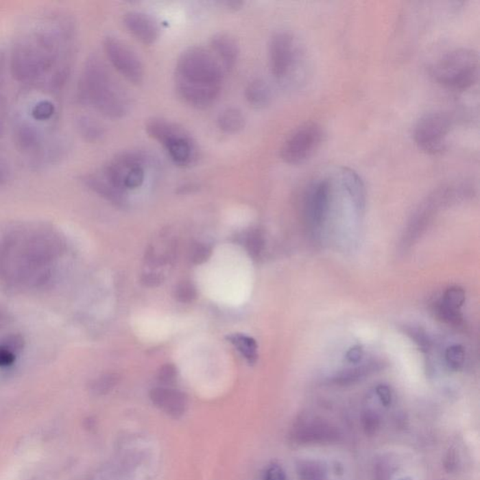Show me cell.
<instances>
[{
    "instance_id": "836d02e7",
    "label": "cell",
    "mask_w": 480,
    "mask_h": 480,
    "mask_svg": "<svg viewBox=\"0 0 480 480\" xmlns=\"http://www.w3.org/2000/svg\"><path fill=\"white\" fill-rule=\"evenodd\" d=\"M178 370L173 364H165L158 372V380L165 387H170L177 381Z\"/></svg>"
},
{
    "instance_id": "74e56055",
    "label": "cell",
    "mask_w": 480,
    "mask_h": 480,
    "mask_svg": "<svg viewBox=\"0 0 480 480\" xmlns=\"http://www.w3.org/2000/svg\"><path fill=\"white\" fill-rule=\"evenodd\" d=\"M459 457L457 451L454 448L448 449V453L444 459V467L448 473H453L458 468Z\"/></svg>"
},
{
    "instance_id": "1f68e13d",
    "label": "cell",
    "mask_w": 480,
    "mask_h": 480,
    "mask_svg": "<svg viewBox=\"0 0 480 480\" xmlns=\"http://www.w3.org/2000/svg\"><path fill=\"white\" fill-rule=\"evenodd\" d=\"M3 69L4 58L3 56L0 55V136L3 134L8 117L7 99L1 91L2 85H3Z\"/></svg>"
},
{
    "instance_id": "e0dca14e",
    "label": "cell",
    "mask_w": 480,
    "mask_h": 480,
    "mask_svg": "<svg viewBox=\"0 0 480 480\" xmlns=\"http://www.w3.org/2000/svg\"><path fill=\"white\" fill-rule=\"evenodd\" d=\"M341 182L348 193L357 213H361L365 208V190L363 182L354 171L344 168L341 172Z\"/></svg>"
},
{
    "instance_id": "d6986e66",
    "label": "cell",
    "mask_w": 480,
    "mask_h": 480,
    "mask_svg": "<svg viewBox=\"0 0 480 480\" xmlns=\"http://www.w3.org/2000/svg\"><path fill=\"white\" fill-rule=\"evenodd\" d=\"M381 369V364L372 362V363L361 365V366L352 368V369L339 372L332 379V381L338 385H349L364 379L365 377L369 376L370 374H374Z\"/></svg>"
},
{
    "instance_id": "ab89813d",
    "label": "cell",
    "mask_w": 480,
    "mask_h": 480,
    "mask_svg": "<svg viewBox=\"0 0 480 480\" xmlns=\"http://www.w3.org/2000/svg\"><path fill=\"white\" fill-rule=\"evenodd\" d=\"M265 480H286L285 470L278 464H273L267 470Z\"/></svg>"
},
{
    "instance_id": "4fadbf2b",
    "label": "cell",
    "mask_w": 480,
    "mask_h": 480,
    "mask_svg": "<svg viewBox=\"0 0 480 480\" xmlns=\"http://www.w3.org/2000/svg\"><path fill=\"white\" fill-rule=\"evenodd\" d=\"M123 24L128 32L143 45H152L159 39V24L154 18L144 12H127L123 17Z\"/></svg>"
},
{
    "instance_id": "603a6c76",
    "label": "cell",
    "mask_w": 480,
    "mask_h": 480,
    "mask_svg": "<svg viewBox=\"0 0 480 480\" xmlns=\"http://www.w3.org/2000/svg\"><path fill=\"white\" fill-rule=\"evenodd\" d=\"M397 468L395 459L384 454L374 459L372 464V477L374 480H392Z\"/></svg>"
},
{
    "instance_id": "d590c367",
    "label": "cell",
    "mask_w": 480,
    "mask_h": 480,
    "mask_svg": "<svg viewBox=\"0 0 480 480\" xmlns=\"http://www.w3.org/2000/svg\"><path fill=\"white\" fill-rule=\"evenodd\" d=\"M437 315L442 320L451 325H459L461 321V315L459 311L451 310L446 306H444L441 302L439 303L437 307Z\"/></svg>"
},
{
    "instance_id": "30bf717a",
    "label": "cell",
    "mask_w": 480,
    "mask_h": 480,
    "mask_svg": "<svg viewBox=\"0 0 480 480\" xmlns=\"http://www.w3.org/2000/svg\"><path fill=\"white\" fill-rule=\"evenodd\" d=\"M293 441L300 445H325L336 443L341 433L336 426L321 418H302L291 431Z\"/></svg>"
},
{
    "instance_id": "3957f363",
    "label": "cell",
    "mask_w": 480,
    "mask_h": 480,
    "mask_svg": "<svg viewBox=\"0 0 480 480\" xmlns=\"http://www.w3.org/2000/svg\"><path fill=\"white\" fill-rule=\"evenodd\" d=\"M79 101L104 116L120 119L127 113L128 101L106 64L96 56L86 60L78 82Z\"/></svg>"
},
{
    "instance_id": "ba28073f",
    "label": "cell",
    "mask_w": 480,
    "mask_h": 480,
    "mask_svg": "<svg viewBox=\"0 0 480 480\" xmlns=\"http://www.w3.org/2000/svg\"><path fill=\"white\" fill-rule=\"evenodd\" d=\"M323 139V130L317 123L301 125L283 143L280 157L289 165L305 162L320 147Z\"/></svg>"
},
{
    "instance_id": "f35d334b",
    "label": "cell",
    "mask_w": 480,
    "mask_h": 480,
    "mask_svg": "<svg viewBox=\"0 0 480 480\" xmlns=\"http://www.w3.org/2000/svg\"><path fill=\"white\" fill-rule=\"evenodd\" d=\"M377 397L379 398L380 402L385 407H389L392 403V392L389 387L385 385H379L375 389Z\"/></svg>"
},
{
    "instance_id": "ffe728a7",
    "label": "cell",
    "mask_w": 480,
    "mask_h": 480,
    "mask_svg": "<svg viewBox=\"0 0 480 480\" xmlns=\"http://www.w3.org/2000/svg\"><path fill=\"white\" fill-rule=\"evenodd\" d=\"M298 480H328V468L317 459H301L296 466Z\"/></svg>"
},
{
    "instance_id": "8fae6325",
    "label": "cell",
    "mask_w": 480,
    "mask_h": 480,
    "mask_svg": "<svg viewBox=\"0 0 480 480\" xmlns=\"http://www.w3.org/2000/svg\"><path fill=\"white\" fill-rule=\"evenodd\" d=\"M331 202V184L328 180H316L308 188L304 202L306 221L313 230L320 229L328 218Z\"/></svg>"
},
{
    "instance_id": "f6af8a7d",
    "label": "cell",
    "mask_w": 480,
    "mask_h": 480,
    "mask_svg": "<svg viewBox=\"0 0 480 480\" xmlns=\"http://www.w3.org/2000/svg\"><path fill=\"white\" fill-rule=\"evenodd\" d=\"M11 320V315H10V313H8L6 309H4L0 306V328H4V326H6L7 324H9L10 321Z\"/></svg>"
},
{
    "instance_id": "7402d4cb",
    "label": "cell",
    "mask_w": 480,
    "mask_h": 480,
    "mask_svg": "<svg viewBox=\"0 0 480 480\" xmlns=\"http://www.w3.org/2000/svg\"><path fill=\"white\" fill-rule=\"evenodd\" d=\"M230 343L233 344L242 356L248 360L250 364H254L257 360V344L251 337L243 334H233L227 337Z\"/></svg>"
},
{
    "instance_id": "7dc6e473",
    "label": "cell",
    "mask_w": 480,
    "mask_h": 480,
    "mask_svg": "<svg viewBox=\"0 0 480 480\" xmlns=\"http://www.w3.org/2000/svg\"><path fill=\"white\" fill-rule=\"evenodd\" d=\"M400 480H413V479H410V477H403V479H400Z\"/></svg>"
},
{
    "instance_id": "7bdbcfd3",
    "label": "cell",
    "mask_w": 480,
    "mask_h": 480,
    "mask_svg": "<svg viewBox=\"0 0 480 480\" xmlns=\"http://www.w3.org/2000/svg\"><path fill=\"white\" fill-rule=\"evenodd\" d=\"M11 169L4 160L0 159V185L8 182L11 178Z\"/></svg>"
},
{
    "instance_id": "4316f807",
    "label": "cell",
    "mask_w": 480,
    "mask_h": 480,
    "mask_svg": "<svg viewBox=\"0 0 480 480\" xmlns=\"http://www.w3.org/2000/svg\"><path fill=\"white\" fill-rule=\"evenodd\" d=\"M55 113V106L50 101H45V99L38 101L30 109L32 119L35 121H49Z\"/></svg>"
},
{
    "instance_id": "2e32d148",
    "label": "cell",
    "mask_w": 480,
    "mask_h": 480,
    "mask_svg": "<svg viewBox=\"0 0 480 480\" xmlns=\"http://www.w3.org/2000/svg\"><path fill=\"white\" fill-rule=\"evenodd\" d=\"M83 181L91 191L109 201L113 205L119 206V208L126 206V193L114 187L99 171L88 173L83 178Z\"/></svg>"
},
{
    "instance_id": "83f0119b",
    "label": "cell",
    "mask_w": 480,
    "mask_h": 480,
    "mask_svg": "<svg viewBox=\"0 0 480 480\" xmlns=\"http://www.w3.org/2000/svg\"><path fill=\"white\" fill-rule=\"evenodd\" d=\"M362 427L365 435L367 436H374L376 435L379 431L380 425H381V418L376 411L368 409L365 410L362 413Z\"/></svg>"
},
{
    "instance_id": "8d00e7d4",
    "label": "cell",
    "mask_w": 480,
    "mask_h": 480,
    "mask_svg": "<svg viewBox=\"0 0 480 480\" xmlns=\"http://www.w3.org/2000/svg\"><path fill=\"white\" fill-rule=\"evenodd\" d=\"M407 333L421 349L428 350L430 347V341H429L427 333L422 328H410L408 329Z\"/></svg>"
},
{
    "instance_id": "7c38bea8",
    "label": "cell",
    "mask_w": 480,
    "mask_h": 480,
    "mask_svg": "<svg viewBox=\"0 0 480 480\" xmlns=\"http://www.w3.org/2000/svg\"><path fill=\"white\" fill-rule=\"evenodd\" d=\"M269 66L273 76L285 78L292 70L296 60L295 42L288 32H278L269 43Z\"/></svg>"
},
{
    "instance_id": "9c48e42d",
    "label": "cell",
    "mask_w": 480,
    "mask_h": 480,
    "mask_svg": "<svg viewBox=\"0 0 480 480\" xmlns=\"http://www.w3.org/2000/svg\"><path fill=\"white\" fill-rule=\"evenodd\" d=\"M104 50L110 63L119 75L134 85H140L144 80V67L134 51L116 37H106L104 40Z\"/></svg>"
},
{
    "instance_id": "ee69618b",
    "label": "cell",
    "mask_w": 480,
    "mask_h": 480,
    "mask_svg": "<svg viewBox=\"0 0 480 480\" xmlns=\"http://www.w3.org/2000/svg\"><path fill=\"white\" fill-rule=\"evenodd\" d=\"M362 355H363V352H362L361 347L355 346L347 352L346 359L351 363H357L361 359Z\"/></svg>"
},
{
    "instance_id": "6da1fadb",
    "label": "cell",
    "mask_w": 480,
    "mask_h": 480,
    "mask_svg": "<svg viewBox=\"0 0 480 480\" xmlns=\"http://www.w3.org/2000/svg\"><path fill=\"white\" fill-rule=\"evenodd\" d=\"M75 37V25L67 17L47 18L32 27L12 49L14 79L40 91H60L70 76Z\"/></svg>"
},
{
    "instance_id": "484cf974",
    "label": "cell",
    "mask_w": 480,
    "mask_h": 480,
    "mask_svg": "<svg viewBox=\"0 0 480 480\" xmlns=\"http://www.w3.org/2000/svg\"><path fill=\"white\" fill-rule=\"evenodd\" d=\"M464 301H466V293L463 288L453 286L446 291L441 303L451 310L459 311Z\"/></svg>"
},
{
    "instance_id": "bcb514c9",
    "label": "cell",
    "mask_w": 480,
    "mask_h": 480,
    "mask_svg": "<svg viewBox=\"0 0 480 480\" xmlns=\"http://www.w3.org/2000/svg\"><path fill=\"white\" fill-rule=\"evenodd\" d=\"M221 4L224 5V6L228 8L230 10H235V11H236V10L240 9L244 3L241 1H226L221 2Z\"/></svg>"
},
{
    "instance_id": "5bb4252c",
    "label": "cell",
    "mask_w": 480,
    "mask_h": 480,
    "mask_svg": "<svg viewBox=\"0 0 480 480\" xmlns=\"http://www.w3.org/2000/svg\"><path fill=\"white\" fill-rule=\"evenodd\" d=\"M149 398L156 407L175 420L182 417L187 410V396L178 389L167 387H155L150 390Z\"/></svg>"
},
{
    "instance_id": "277c9868",
    "label": "cell",
    "mask_w": 480,
    "mask_h": 480,
    "mask_svg": "<svg viewBox=\"0 0 480 480\" xmlns=\"http://www.w3.org/2000/svg\"><path fill=\"white\" fill-rule=\"evenodd\" d=\"M479 56L471 49L451 51L436 62L433 76L440 85L455 91L471 88L479 79Z\"/></svg>"
},
{
    "instance_id": "e575fe53",
    "label": "cell",
    "mask_w": 480,
    "mask_h": 480,
    "mask_svg": "<svg viewBox=\"0 0 480 480\" xmlns=\"http://www.w3.org/2000/svg\"><path fill=\"white\" fill-rule=\"evenodd\" d=\"M211 255V248L203 243L195 244L190 252L191 261L195 265L203 264L208 261Z\"/></svg>"
},
{
    "instance_id": "9a60e30c",
    "label": "cell",
    "mask_w": 480,
    "mask_h": 480,
    "mask_svg": "<svg viewBox=\"0 0 480 480\" xmlns=\"http://www.w3.org/2000/svg\"><path fill=\"white\" fill-rule=\"evenodd\" d=\"M211 52L224 70H232L239 60V48L237 40L226 33L214 35L211 40Z\"/></svg>"
},
{
    "instance_id": "b9f144b4",
    "label": "cell",
    "mask_w": 480,
    "mask_h": 480,
    "mask_svg": "<svg viewBox=\"0 0 480 480\" xmlns=\"http://www.w3.org/2000/svg\"><path fill=\"white\" fill-rule=\"evenodd\" d=\"M16 359V356L8 351V350L0 347V367L11 366Z\"/></svg>"
},
{
    "instance_id": "4dcf8cb0",
    "label": "cell",
    "mask_w": 480,
    "mask_h": 480,
    "mask_svg": "<svg viewBox=\"0 0 480 480\" xmlns=\"http://www.w3.org/2000/svg\"><path fill=\"white\" fill-rule=\"evenodd\" d=\"M265 239L260 231H254L246 240V249L252 258H257L264 250Z\"/></svg>"
},
{
    "instance_id": "d4e9b609",
    "label": "cell",
    "mask_w": 480,
    "mask_h": 480,
    "mask_svg": "<svg viewBox=\"0 0 480 480\" xmlns=\"http://www.w3.org/2000/svg\"><path fill=\"white\" fill-rule=\"evenodd\" d=\"M119 380V375L117 374L101 375L92 383L91 392L96 395H106L115 389Z\"/></svg>"
},
{
    "instance_id": "60d3db41",
    "label": "cell",
    "mask_w": 480,
    "mask_h": 480,
    "mask_svg": "<svg viewBox=\"0 0 480 480\" xmlns=\"http://www.w3.org/2000/svg\"><path fill=\"white\" fill-rule=\"evenodd\" d=\"M163 276L158 274V273H147V274L143 276L142 278L143 285L149 286V287L159 286L163 283Z\"/></svg>"
},
{
    "instance_id": "52a82bcc",
    "label": "cell",
    "mask_w": 480,
    "mask_h": 480,
    "mask_svg": "<svg viewBox=\"0 0 480 480\" xmlns=\"http://www.w3.org/2000/svg\"><path fill=\"white\" fill-rule=\"evenodd\" d=\"M451 127L452 120L448 114L435 112L425 115L418 120L413 132L416 144L428 154H439L446 149Z\"/></svg>"
},
{
    "instance_id": "5b68a950",
    "label": "cell",
    "mask_w": 480,
    "mask_h": 480,
    "mask_svg": "<svg viewBox=\"0 0 480 480\" xmlns=\"http://www.w3.org/2000/svg\"><path fill=\"white\" fill-rule=\"evenodd\" d=\"M145 131L152 139L165 147L176 165H190L195 156V147L185 130L169 120L152 119L145 124Z\"/></svg>"
},
{
    "instance_id": "8992f818",
    "label": "cell",
    "mask_w": 480,
    "mask_h": 480,
    "mask_svg": "<svg viewBox=\"0 0 480 480\" xmlns=\"http://www.w3.org/2000/svg\"><path fill=\"white\" fill-rule=\"evenodd\" d=\"M14 143L17 149L35 165L55 159L58 150V145L46 136L42 128L27 119L18 120L15 124Z\"/></svg>"
},
{
    "instance_id": "f1b7e54d",
    "label": "cell",
    "mask_w": 480,
    "mask_h": 480,
    "mask_svg": "<svg viewBox=\"0 0 480 480\" xmlns=\"http://www.w3.org/2000/svg\"><path fill=\"white\" fill-rule=\"evenodd\" d=\"M466 360V352L463 346H452L446 351V361L453 371H459L463 368Z\"/></svg>"
},
{
    "instance_id": "7a4b0ae2",
    "label": "cell",
    "mask_w": 480,
    "mask_h": 480,
    "mask_svg": "<svg viewBox=\"0 0 480 480\" xmlns=\"http://www.w3.org/2000/svg\"><path fill=\"white\" fill-rule=\"evenodd\" d=\"M224 69L211 50L193 46L181 53L175 71V86L184 103L206 109L221 93Z\"/></svg>"
},
{
    "instance_id": "cb8c5ba5",
    "label": "cell",
    "mask_w": 480,
    "mask_h": 480,
    "mask_svg": "<svg viewBox=\"0 0 480 480\" xmlns=\"http://www.w3.org/2000/svg\"><path fill=\"white\" fill-rule=\"evenodd\" d=\"M77 126L79 132L86 141L91 143L99 142L104 135V127L95 119L89 117H81L78 119Z\"/></svg>"
},
{
    "instance_id": "f546056e",
    "label": "cell",
    "mask_w": 480,
    "mask_h": 480,
    "mask_svg": "<svg viewBox=\"0 0 480 480\" xmlns=\"http://www.w3.org/2000/svg\"><path fill=\"white\" fill-rule=\"evenodd\" d=\"M173 297L180 303H191L196 298V289L193 283L182 282L176 287Z\"/></svg>"
},
{
    "instance_id": "ac0fdd59",
    "label": "cell",
    "mask_w": 480,
    "mask_h": 480,
    "mask_svg": "<svg viewBox=\"0 0 480 480\" xmlns=\"http://www.w3.org/2000/svg\"><path fill=\"white\" fill-rule=\"evenodd\" d=\"M245 96L250 106L261 109L269 106L272 99V91L264 80L255 79L247 86Z\"/></svg>"
},
{
    "instance_id": "d6a6232c",
    "label": "cell",
    "mask_w": 480,
    "mask_h": 480,
    "mask_svg": "<svg viewBox=\"0 0 480 480\" xmlns=\"http://www.w3.org/2000/svg\"><path fill=\"white\" fill-rule=\"evenodd\" d=\"M0 347H3L8 351L17 356L24 349L25 339L19 334H11V335H8L0 339Z\"/></svg>"
},
{
    "instance_id": "44dd1931",
    "label": "cell",
    "mask_w": 480,
    "mask_h": 480,
    "mask_svg": "<svg viewBox=\"0 0 480 480\" xmlns=\"http://www.w3.org/2000/svg\"><path fill=\"white\" fill-rule=\"evenodd\" d=\"M218 126L226 134H237L245 127L244 115L234 107L224 110L219 115Z\"/></svg>"
}]
</instances>
